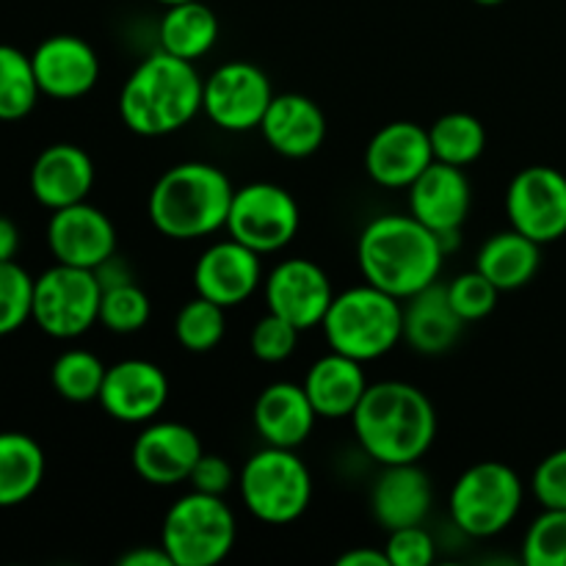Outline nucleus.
Here are the masks:
<instances>
[{"mask_svg": "<svg viewBox=\"0 0 566 566\" xmlns=\"http://www.w3.org/2000/svg\"><path fill=\"white\" fill-rule=\"evenodd\" d=\"M442 260L440 238L412 213L376 216L359 232L357 263L365 282L401 302L440 282Z\"/></svg>", "mask_w": 566, "mask_h": 566, "instance_id": "f257e3e1", "label": "nucleus"}, {"mask_svg": "<svg viewBox=\"0 0 566 566\" xmlns=\"http://www.w3.org/2000/svg\"><path fill=\"white\" fill-rule=\"evenodd\" d=\"M359 448L379 464L420 462L434 446L437 412L431 398L409 381L368 385L352 415Z\"/></svg>", "mask_w": 566, "mask_h": 566, "instance_id": "f03ea898", "label": "nucleus"}, {"mask_svg": "<svg viewBox=\"0 0 566 566\" xmlns=\"http://www.w3.org/2000/svg\"><path fill=\"white\" fill-rule=\"evenodd\" d=\"M205 77L197 64L158 50L127 75L119 92L122 125L144 138L182 130L202 114Z\"/></svg>", "mask_w": 566, "mask_h": 566, "instance_id": "7ed1b4c3", "label": "nucleus"}, {"mask_svg": "<svg viewBox=\"0 0 566 566\" xmlns=\"http://www.w3.org/2000/svg\"><path fill=\"white\" fill-rule=\"evenodd\" d=\"M230 177L202 160L166 169L149 191L147 213L155 230L171 241H197L224 230L232 205Z\"/></svg>", "mask_w": 566, "mask_h": 566, "instance_id": "20e7f679", "label": "nucleus"}, {"mask_svg": "<svg viewBox=\"0 0 566 566\" xmlns=\"http://www.w3.org/2000/svg\"><path fill=\"white\" fill-rule=\"evenodd\" d=\"M321 329L332 352L374 363L403 340V304L365 282L335 293Z\"/></svg>", "mask_w": 566, "mask_h": 566, "instance_id": "39448f33", "label": "nucleus"}, {"mask_svg": "<svg viewBox=\"0 0 566 566\" xmlns=\"http://www.w3.org/2000/svg\"><path fill=\"white\" fill-rule=\"evenodd\" d=\"M241 501L265 525H291L313 501V473L296 448L265 446L241 470Z\"/></svg>", "mask_w": 566, "mask_h": 566, "instance_id": "423d86ee", "label": "nucleus"}, {"mask_svg": "<svg viewBox=\"0 0 566 566\" xmlns=\"http://www.w3.org/2000/svg\"><path fill=\"white\" fill-rule=\"evenodd\" d=\"M525 484L517 470L503 462H479L464 470L448 495L451 523L473 539H492L517 520Z\"/></svg>", "mask_w": 566, "mask_h": 566, "instance_id": "0eeeda50", "label": "nucleus"}, {"mask_svg": "<svg viewBox=\"0 0 566 566\" xmlns=\"http://www.w3.org/2000/svg\"><path fill=\"white\" fill-rule=\"evenodd\" d=\"M238 523L224 497L188 492L171 503L160 528V545L175 566H216L232 553Z\"/></svg>", "mask_w": 566, "mask_h": 566, "instance_id": "6e6552de", "label": "nucleus"}, {"mask_svg": "<svg viewBox=\"0 0 566 566\" xmlns=\"http://www.w3.org/2000/svg\"><path fill=\"white\" fill-rule=\"evenodd\" d=\"M103 285L92 269L55 263L33 282V324L55 340H75L99 324Z\"/></svg>", "mask_w": 566, "mask_h": 566, "instance_id": "1a4fd4ad", "label": "nucleus"}, {"mask_svg": "<svg viewBox=\"0 0 566 566\" xmlns=\"http://www.w3.org/2000/svg\"><path fill=\"white\" fill-rule=\"evenodd\" d=\"M298 227H302V210L287 188L276 182H249L232 193L224 230L260 258L293 243Z\"/></svg>", "mask_w": 566, "mask_h": 566, "instance_id": "9d476101", "label": "nucleus"}, {"mask_svg": "<svg viewBox=\"0 0 566 566\" xmlns=\"http://www.w3.org/2000/svg\"><path fill=\"white\" fill-rule=\"evenodd\" d=\"M274 99L269 75L252 61H227L216 66L202 86V114L219 130H258Z\"/></svg>", "mask_w": 566, "mask_h": 566, "instance_id": "9b49d317", "label": "nucleus"}, {"mask_svg": "<svg viewBox=\"0 0 566 566\" xmlns=\"http://www.w3.org/2000/svg\"><path fill=\"white\" fill-rule=\"evenodd\" d=\"M509 224L536 243L566 235V175L553 166H528L517 171L506 191Z\"/></svg>", "mask_w": 566, "mask_h": 566, "instance_id": "f8f14e48", "label": "nucleus"}, {"mask_svg": "<svg viewBox=\"0 0 566 566\" xmlns=\"http://www.w3.org/2000/svg\"><path fill=\"white\" fill-rule=\"evenodd\" d=\"M263 296L271 313L307 332L324 324L335 287L318 263L307 258H287L269 271L263 280Z\"/></svg>", "mask_w": 566, "mask_h": 566, "instance_id": "ddd939ff", "label": "nucleus"}, {"mask_svg": "<svg viewBox=\"0 0 566 566\" xmlns=\"http://www.w3.org/2000/svg\"><path fill=\"white\" fill-rule=\"evenodd\" d=\"M205 453L197 431L177 420H149L130 448L138 479L153 486L188 484L193 464Z\"/></svg>", "mask_w": 566, "mask_h": 566, "instance_id": "4468645a", "label": "nucleus"}, {"mask_svg": "<svg viewBox=\"0 0 566 566\" xmlns=\"http://www.w3.org/2000/svg\"><path fill=\"white\" fill-rule=\"evenodd\" d=\"M431 164L429 127L407 119L379 127L365 147V171L376 186L390 191H407Z\"/></svg>", "mask_w": 566, "mask_h": 566, "instance_id": "2eb2a0df", "label": "nucleus"}, {"mask_svg": "<svg viewBox=\"0 0 566 566\" xmlns=\"http://www.w3.org/2000/svg\"><path fill=\"white\" fill-rule=\"evenodd\" d=\"M99 407L119 423L144 426L164 412L169 401V379L164 368L149 359H122L105 370Z\"/></svg>", "mask_w": 566, "mask_h": 566, "instance_id": "dca6fc26", "label": "nucleus"}, {"mask_svg": "<svg viewBox=\"0 0 566 566\" xmlns=\"http://www.w3.org/2000/svg\"><path fill=\"white\" fill-rule=\"evenodd\" d=\"M48 247L55 263L94 271L116 254L114 221L88 202L53 210L48 221Z\"/></svg>", "mask_w": 566, "mask_h": 566, "instance_id": "f3484780", "label": "nucleus"}, {"mask_svg": "<svg viewBox=\"0 0 566 566\" xmlns=\"http://www.w3.org/2000/svg\"><path fill=\"white\" fill-rule=\"evenodd\" d=\"M260 285H263L260 254L238 243L235 238L208 247L193 265V287L199 296L221 304L224 310L252 298Z\"/></svg>", "mask_w": 566, "mask_h": 566, "instance_id": "a211bd4d", "label": "nucleus"}, {"mask_svg": "<svg viewBox=\"0 0 566 566\" xmlns=\"http://www.w3.org/2000/svg\"><path fill=\"white\" fill-rule=\"evenodd\" d=\"M409 213L429 227L437 238L459 235L470 216L473 191L464 169L451 164H434L407 188Z\"/></svg>", "mask_w": 566, "mask_h": 566, "instance_id": "6ab92c4d", "label": "nucleus"}, {"mask_svg": "<svg viewBox=\"0 0 566 566\" xmlns=\"http://www.w3.org/2000/svg\"><path fill=\"white\" fill-rule=\"evenodd\" d=\"M36 83L44 97H86L99 81V59L86 39L75 33H55L36 44L31 53Z\"/></svg>", "mask_w": 566, "mask_h": 566, "instance_id": "aec40b11", "label": "nucleus"}, {"mask_svg": "<svg viewBox=\"0 0 566 566\" xmlns=\"http://www.w3.org/2000/svg\"><path fill=\"white\" fill-rule=\"evenodd\" d=\"M434 503V486L420 462L381 464L379 479L370 490V512L390 534L407 525H423Z\"/></svg>", "mask_w": 566, "mask_h": 566, "instance_id": "412c9836", "label": "nucleus"}, {"mask_svg": "<svg viewBox=\"0 0 566 566\" xmlns=\"http://www.w3.org/2000/svg\"><path fill=\"white\" fill-rule=\"evenodd\" d=\"M31 193L42 208L61 210L86 202L94 188V164L77 144H50L31 166Z\"/></svg>", "mask_w": 566, "mask_h": 566, "instance_id": "4be33fe9", "label": "nucleus"}, {"mask_svg": "<svg viewBox=\"0 0 566 566\" xmlns=\"http://www.w3.org/2000/svg\"><path fill=\"white\" fill-rule=\"evenodd\" d=\"M276 155L291 160L310 158L326 142V116L307 94H274L258 127Z\"/></svg>", "mask_w": 566, "mask_h": 566, "instance_id": "5701e85b", "label": "nucleus"}, {"mask_svg": "<svg viewBox=\"0 0 566 566\" xmlns=\"http://www.w3.org/2000/svg\"><path fill=\"white\" fill-rule=\"evenodd\" d=\"M313 401H310L304 385L293 381H274L258 396L252 409L254 431L265 446L274 448H298L310 440L315 429Z\"/></svg>", "mask_w": 566, "mask_h": 566, "instance_id": "b1692460", "label": "nucleus"}, {"mask_svg": "<svg viewBox=\"0 0 566 566\" xmlns=\"http://www.w3.org/2000/svg\"><path fill=\"white\" fill-rule=\"evenodd\" d=\"M368 385L370 381L365 376L363 363L340 352H329L315 359L304 376V390H307L318 418L326 420L352 418Z\"/></svg>", "mask_w": 566, "mask_h": 566, "instance_id": "393cba45", "label": "nucleus"}, {"mask_svg": "<svg viewBox=\"0 0 566 566\" xmlns=\"http://www.w3.org/2000/svg\"><path fill=\"white\" fill-rule=\"evenodd\" d=\"M464 321L453 310L446 285L434 282L403 304V340L426 357L451 352L459 343Z\"/></svg>", "mask_w": 566, "mask_h": 566, "instance_id": "a878e982", "label": "nucleus"}, {"mask_svg": "<svg viewBox=\"0 0 566 566\" xmlns=\"http://www.w3.org/2000/svg\"><path fill=\"white\" fill-rule=\"evenodd\" d=\"M542 265V243L514 227L486 238L484 247L475 254V269L492 282L501 293L520 291L536 276Z\"/></svg>", "mask_w": 566, "mask_h": 566, "instance_id": "bb28decb", "label": "nucleus"}, {"mask_svg": "<svg viewBox=\"0 0 566 566\" xmlns=\"http://www.w3.org/2000/svg\"><path fill=\"white\" fill-rule=\"evenodd\" d=\"M219 33L221 25L216 11L202 0H188V3L166 6V14L160 17L158 25V42L166 53L197 64L216 48Z\"/></svg>", "mask_w": 566, "mask_h": 566, "instance_id": "cd10ccee", "label": "nucleus"}, {"mask_svg": "<svg viewBox=\"0 0 566 566\" xmlns=\"http://www.w3.org/2000/svg\"><path fill=\"white\" fill-rule=\"evenodd\" d=\"M44 451L31 434L0 431V509L31 501L44 481Z\"/></svg>", "mask_w": 566, "mask_h": 566, "instance_id": "c85d7f7f", "label": "nucleus"}, {"mask_svg": "<svg viewBox=\"0 0 566 566\" xmlns=\"http://www.w3.org/2000/svg\"><path fill=\"white\" fill-rule=\"evenodd\" d=\"M429 138L434 160L459 166V169L475 164L486 149L484 125H481L479 116L464 114V111H453V114L440 116L429 127Z\"/></svg>", "mask_w": 566, "mask_h": 566, "instance_id": "c756f323", "label": "nucleus"}, {"mask_svg": "<svg viewBox=\"0 0 566 566\" xmlns=\"http://www.w3.org/2000/svg\"><path fill=\"white\" fill-rule=\"evenodd\" d=\"M36 72L31 55L20 48L0 44V119L17 122L31 114L39 103Z\"/></svg>", "mask_w": 566, "mask_h": 566, "instance_id": "7c9ffc66", "label": "nucleus"}, {"mask_svg": "<svg viewBox=\"0 0 566 566\" xmlns=\"http://www.w3.org/2000/svg\"><path fill=\"white\" fill-rule=\"evenodd\" d=\"M105 370L108 368H105L97 354L86 352V348H70V352L55 357L53 370H50V381H53V390L64 401L88 403L99 398Z\"/></svg>", "mask_w": 566, "mask_h": 566, "instance_id": "2f4dec72", "label": "nucleus"}, {"mask_svg": "<svg viewBox=\"0 0 566 566\" xmlns=\"http://www.w3.org/2000/svg\"><path fill=\"white\" fill-rule=\"evenodd\" d=\"M227 310L210 298L199 296L191 298L180 307L175 318V337L186 352L208 354L224 340L227 332Z\"/></svg>", "mask_w": 566, "mask_h": 566, "instance_id": "473e14b6", "label": "nucleus"}, {"mask_svg": "<svg viewBox=\"0 0 566 566\" xmlns=\"http://www.w3.org/2000/svg\"><path fill=\"white\" fill-rule=\"evenodd\" d=\"M149 315H153V302L136 282L105 287L99 298V324L116 335H133L144 329L149 324Z\"/></svg>", "mask_w": 566, "mask_h": 566, "instance_id": "72a5a7b5", "label": "nucleus"}, {"mask_svg": "<svg viewBox=\"0 0 566 566\" xmlns=\"http://www.w3.org/2000/svg\"><path fill=\"white\" fill-rule=\"evenodd\" d=\"M528 566H566V509H545L523 539Z\"/></svg>", "mask_w": 566, "mask_h": 566, "instance_id": "f704fd0d", "label": "nucleus"}, {"mask_svg": "<svg viewBox=\"0 0 566 566\" xmlns=\"http://www.w3.org/2000/svg\"><path fill=\"white\" fill-rule=\"evenodd\" d=\"M33 276L17 260L0 263V337L33 318Z\"/></svg>", "mask_w": 566, "mask_h": 566, "instance_id": "c9c22d12", "label": "nucleus"}, {"mask_svg": "<svg viewBox=\"0 0 566 566\" xmlns=\"http://www.w3.org/2000/svg\"><path fill=\"white\" fill-rule=\"evenodd\" d=\"M446 291L464 324H475V321H484L486 315H492V310L497 307V296H501V291L479 269L453 276Z\"/></svg>", "mask_w": 566, "mask_h": 566, "instance_id": "e433bc0d", "label": "nucleus"}, {"mask_svg": "<svg viewBox=\"0 0 566 566\" xmlns=\"http://www.w3.org/2000/svg\"><path fill=\"white\" fill-rule=\"evenodd\" d=\"M298 335L302 329L285 321L276 313H265L263 318H258V324L252 326V335H249V348H252L254 359L260 363H285V359L293 357L298 346Z\"/></svg>", "mask_w": 566, "mask_h": 566, "instance_id": "4c0bfd02", "label": "nucleus"}, {"mask_svg": "<svg viewBox=\"0 0 566 566\" xmlns=\"http://www.w3.org/2000/svg\"><path fill=\"white\" fill-rule=\"evenodd\" d=\"M390 566H431L437 558V542L423 525L390 531L385 545Z\"/></svg>", "mask_w": 566, "mask_h": 566, "instance_id": "58836bf2", "label": "nucleus"}, {"mask_svg": "<svg viewBox=\"0 0 566 566\" xmlns=\"http://www.w3.org/2000/svg\"><path fill=\"white\" fill-rule=\"evenodd\" d=\"M531 492L542 509H566V448L547 453L531 475Z\"/></svg>", "mask_w": 566, "mask_h": 566, "instance_id": "ea45409f", "label": "nucleus"}, {"mask_svg": "<svg viewBox=\"0 0 566 566\" xmlns=\"http://www.w3.org/2000/svg\"><path fill=\"white\" fill-rule=\"evenodd\" d=\"M188 484H191L193 492H202V495L224 497L230 486L235 484V470L219 453H202L199 462L193 464L191 475H188Z\"/></svg>", "mask_w": 566, "mask_h": 566, "instance_id": "a19ab883", "label": "nucleus"}, {"mask_svg": "<svg viewBox=\"0 0 566 566\" xmlns=\"http://www.w3.org/2000/svg\"><path fill=\"white\" fill-rule=\"evenodd\" d=\"M119 566H175L171 564L169 553L164 551V545L158 547H133V551H127L125 556L119 558Z\"/></svg>", "mask_w": 566, "mask_h": 566, "instance_id": "79ce46f5", "label": "nucleus"}, {"mask_svg": "<svg viewBox=\"0 0 566 566\" xmlns=\"http://www.w3.org/2000/svg\"><path fill=\"white\" fill-rule=\"evenodd\" d=\"M94 274H97L99 285L105 287H114V285H125V282H136L133 280V271L127 269L125 263L119 260V254H111L105 263H99L97 269H94Z\"/></svg>", "mask_w": 566, "mask_h": 566, "instance_id": "37998d69", "label": "nucleus"}, {"mask_svg": "<svg viewBox=\"0 0 566 566\" xmlns=\"http://www.w3.org/2000/svg\"><path fill=\"white\" fill-rule=\"evenodd\" d=\"M337 566H390L385 551H374V547H354V551L343 553L337 558Z\"/></svg>", "mask_w": 566, "mask_h": 566, "instance_id": "c03bdc74", "label": "nucleus"}, {"mask_svg": "<svg viewBox=\"0 0 566 566\" xmlns=\"http://www.w3.org/2000/svg\"><path fill=\"white\" fill-rule=\"evenodd\" d=\"M17 252H20V230L14 221L0 216V263L14 260Z\"/></svg>", "mask_w": 566, "mask_h": 566, "instance_id": "a18cd8bd", "label": "nucleus"}, {"mask_svg": "<svg viewBox=\"0 0 566 566\" xmlns=\"http://www.w3.org/2000/svg\"><path fill=\"white\" fill-rule=\"evenodd\" d=\"M473 3H479V6H501V3H506V0H473Z\"/></svg>", "mask_w": 566, "mask_h": 566, "instance_id": "49530a36", "label": "nucleus"}, {"mask_svg": "<svg viewBox=\"0 0 566 566\" xmlns=\"http://www.w3.org/2000/svg\"><path fill=\"white\" fill-rule=\"evenodd\" d=\"M160 6H177V3H188V0H155Z\"/></svg>", "mask_w": 566, "mask_h": 566, "instance_id": "de8ad7c7", "label": "nucleus"}]
</instances>
